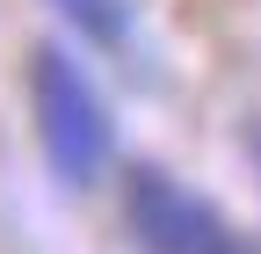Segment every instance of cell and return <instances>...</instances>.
I'll return each mask as SVG.
<instances>
[{
	"label": "cell",
	"mask_w": 261,
	"mask_h": 254,
	"mask_svg": "<svg viewBox=\"0 0 261 254\" xmlns=\"http://www.w3.org/2000/svg\"><path fill=\"white\" fill-rule=\"evenodd\" d=\"M29 109H37V145H44V167L58 174V189H94L116 153V123L102 87L80 73L73 51L44 44L37 66H29Z\"/></svg>",
	"instance_id": "1"
},
{
	"label": "cell",
	"mask_w": 261,
	"mask_h": 254,
	"mask_svg": "<svg viewBox=\"0 0 261 254\" xmlns=\"http://www.w3.org/2000/svg\"><path fill=\"white\" fill-rule=\"evenodd\" d=\"M123 218H130V240L145 254H261L211 204H196L181 182H167L160 167H130L123 174Z\"/></svg>",
	"instance_id": "2"
},
{
	"label": "cell",
	"mask_w": 261,
	"mask_h": 254,
	"mask_svg": "<svg viewBox=\"0 0 261 254\" xmlns=\"http://www.w3.org/2000/svg\"><path fill=\"white\" fill-rule=\"evenodd\" d=\"M51 8L102 51H130V0H51Z\"/></svg>",
	"instance_id": "3"
},
{
	"label": "cell",
	"mask_w": 261,
	"mask_h": 254,
	"mask_svg": "<svg viewBox=\"0 0 261 254\" xmlns=\"http://www.w3.org/2000/svg\"><path fill=\"white\" fill-rule=\"evenodd\" d=\"M254 160H261V131H254Z\"/></svg>",
	"instance_id": "4"
}]
</instances>
